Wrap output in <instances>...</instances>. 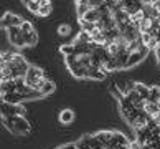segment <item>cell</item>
<instances>
[{
  "label": "cell",
  "instance_id": "3957f363",
  "mask_svg": "<svg viewBox=\"0 0 160 149\" xmlns=\"http://www.w3.org/2000/svg\"><path fill=\"white\" fill-rule=\"evenodd\" d=\"M25 22L22 19L20 15H15V13H5L3 17H2V27L5 28V30H8V28H12V27H22V23Z\"/></svg>",
  "mask_w": 160,
  "mask_h": 149
},
{
  "label": "cell",
  "instance_id": "e0dca14e",
  "mask_svg": "<svg viewBox=\"0 0 160 149\" xmlns=\"http://www.w3.org/2000/svg\"><path fill=\"white\" fill-rule=\"evenodd\" d=\"M33 25H32V22H23L22 23V27H20V32H22V35H28V33H32L33 32Z\"/></svg>",
  "mask_w": 160,
  "mask_h": 149
},
{
  "label": "cell",
  "instance_id": "ac0fdd59",
  "mask_svg": "<svg viewBox=\"0 0 160 149\" xmlns=\"http://www.w3.org/2000/svg\"><path fill=\"white\" fill-rule=\"evenodd\" d=\"M58 33L63 35V37H66V35H69V33H71V27L68 25V23H63V25L58 27Z\"/></svg>",
  "mask_w": 160,
  "mask_h": 149
},
{
  "label": "cell",
  "instance_id": "7c38bea8",
  "mask_svg": "<svg viewBox=\"0 0 160 149\" xmlns=\"http://www.w3.org/2000/svg\"><path fill=\"white\" fill-rule=\"evenodd\" d=\"M27 5V8L32 12V13H37L38 15V12H40V7H41V3H40V0H28V2H25Z\"/></svg>",
  "mask_w": 160,
  "mask_h": 149
},
{
  "label": "cell",
  "instance_id": "2e32d148",
  "mask_svg": "<svg viewBox=\"0 0 160 149\" xmlns=\"http://www.w3.org/2000/svg\"><path fill=\"white\" fill-rule=\"evenodd\" d=\"M60 51L63 53V55H66V56H71V55H74V53H76V46H74L73 43L63 45L61 48H60Z\"/></svg>",
  "mask_w": 160,
  "mask_h": 149
},
{
  "label": "cell",
  "instance_id": "ffe728a7",
  "mask_svg": "<svg viewBox=\"0 0 160 149\" xmlns=\"http://www.w3.org/2000/svg\"><path fill=\"white\" fill-rule=\"evenodd\" d=\"M157 104H158V108H160V99H158V103H157Z\"/></svg>",
  "mask_w": 160,
  "mask_h": 149
},
{
  "label": "cell",
  "instance_id": "6da1fadb",
  "mask_svg": "<svg viewBox=\"0 0 160 149\" xmlns=\"http://www.w3.org/2000/svg\"><path fill=\"white\" fill-rule=\"evenodd\" d=\"M3 124L7 126L12 133L15 134H27L30 131V124L23 116H8L3 118Z\"/></svg>",
  "mask_w": 160,
  "mask_h": 149
},
{
  "label": "cell",
  "instance_id": "8992f818",
  "mask_svg": "<svg viewBox=\"0 0 160 149\" xmlns=\"http://www.w3.org/2000/svg\"><path fill=\"white\" fill-rule=\"evenodd\" d=\"M94 136H96V139H98L104 147H108V146L111 144L112 138H114V133H111V131H101V133L94 134Z\"/></svg>",
  "mask_w": 160,
  "mask_h": 149
},
{
  "label": "cell",
  "instance_id": "8fae6325",
  "mask_svg": "<svg viewBox=\"0 0 160 149\" xmlns=\"http://www.w3.org/2000/svg\"><path fill=\"white\" fill-rule=\"evenodd\" d=\"M73 119H74V113L71 111V109H63L60 113V121L63 124H69V123H73Z\"/></svg>",
  "mask_w": 160,
  "mask_h": 149
},
{
  "label": "cell",
  "instance_id": "9a60e30c",
  "mask_svg": "<svg viewBox=\"0 0 160 149\" xmlns=\"http://www.w3.org/2000/svg\"><path fill=\"white\" fill-rule=\"evenodd\" d=\"M160 99V88L158 86H150V98L149 101L150 103H158Z\"/></svg>",
  "mask_w": 160,
  "mask_h": 149
},
{
  "label": "cell",
  "instance_id": "30bf717a",
  "mask_svg": "<svg viewBox=\"0 0 160 149\" xmlns=\"http://www.w3.org/2000/svg\"><path fill=\"white\" fill-rule=\"evenodd\" d=\"M89 10H91L89 2H76V12H78L79 19H82V17H84Z\"/></svg>",
  "mask_w": 160,
  "mask_h": 149
},
{
  "label": "cell",
  "instance_id": "d6986e66",
  "mask_svg": "<svg viewBox=\"0 0 160 149\" xmlns=\"http://www.w3.org/2000/svg\"><path fill=\"white\" fill-rule=\"evenodd\" d=\"M60 149H78V147H76V144H64V146L60 147Z\"/></svg>",
  "mask_w": 160,
  "mask_h": 149
},
{
  "label": "cell",
  "instance_id": "5bb4252c",
  "mask_svg": "<svg viewBox=\"0 0 160 149\" xmlns=\"http://www.w3.org/2000/svg\"><path fill=\"white\" fill-rule=\"evenodd\" d=\"M25 37V41H27V45H37V41H38V33H37V30H33L32 33H28V35H23Z\"/></svg>",
  "mask_w": 160,
  "mask_h": 149
},
{
  "label": "cell",
  "instance_id": "7a4b0ae2",
  "mask_svg": "<svg viewBox=\"0 0 160 149\" xmlns=\"http://www.w3.org/2000/svg\"><path fill=\"white\" fill-rule=\"evenodd\" d=\"M25 109L20 104H10V103H2V118L8 116H23Z\"/></svg>",
  "mask_w": 160,
  "mask_h": 149
},
{
  "label": "cell",
  "instance_id": "5b68a950",
  "mask_svg": "<svg viewBox=\"0 0 160 149\" xmlns=\"http://www.w3.org/2000/svg\"><path fill=\"white\" fill-rule=\"evenodd\" d=\"M124 10L129 15H135L137 12L144 10V3L142 2H124Z\"/></svg>",
  "mask_w": 160,
  "mask_h": 149
},
{
  "label": "cell",
  "instance_id": "9c48e42d",
  "mask_svg": "<svg viewBox=\"0 0 160 149\" xmlns=\"http://www.w3.org/2000/svg\"><path fill=\"white\" fill-rule=\"evenodd\" d=\"M40 3H41V7H40L38 15H40V17H48V15H51V12H53L51 2H48V0H40Z\"/></svg>",
  "mask_w": 160,
  "mask_h": 149
},
{
  "label": "cell",
  "instance_id": "277c9868",
  "mask_svg": "<svg viewBox=\"0 0 160 149\" xmlns=\"http://www.w3.org/2000/svg\"><path fill=\"white\" fill-rule=\"evenodd\" d=\"M142 43H144V46L147 50H157V46L160 45V41H158V37L157 35H152V33H142Z\"/></svg>",
  "mask_w": 160,
  "mask_h": 149
},
{
  "label": "cell",
  "instance_id": "4fadbf2b",
  "mask_svg": "<svg viewBox=\"0 0 160 149\" xmlns=\"http://www.w3.org/2000/svg\"><path fill=\"white\" fill-rule=\"evenodd\" d=\"M106 75H108V73H106V71L104 70H92V68H89V78L91 80H104L106 78Z\"/></svg>",
  "mask_w": 160,
  "mask_h": 149
},
{
  "label": "cell",
  "instance_id": "ba28073f",
  "mask_svg": "<svg viewBox=\"0 0 160 149\" xmlns=\"http://www.w3.org/2000/svg\"><path fill=\"white\" fill-rule=\"evenodd\" d=\"M55 83L53 81H50V80H45V83H43V86L40 88V96H48V94H51L53 91H55Z\"/></svg>",
  "mask_w": 160,
  "mask_h": 149
},
{
  "label": "cell",
  "instance_id": "52a82bcc",
  "mask_svg": "<svg viewBox=\"0 0 160 149\" xmlns=\"http://www.w3.org/2000/svg\"><path fill=\"white\" fill-rule=\"evenodd\" d=\"M134 88H135V91L140 94L142 99L149 101V98H150V86H145L144 83H134Z\"/></svg>",
  "mask_w": 160,
  "mask_h": 149
}]
</instances>
